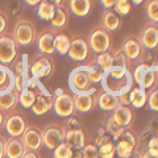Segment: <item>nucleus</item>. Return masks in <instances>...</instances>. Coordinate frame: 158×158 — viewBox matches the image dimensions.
<instances>
[{
  "mask_svg": "<svg viewBox=\"0 0 158 158\" xmlns=\"http://www.w3.org/2000/svg\"><path fill=\"white\" fill-rule=\"evenodd\" d=\"M100 85L103 91L117 98L121 95H127L135 87V82H133L129 69L112 66L110 70L103 74Z\"/></svg>",
  "mask_w": 158,
  "mask_h": 158,
  "instance_id": "1",
  "label": "nucleus"
},
{
  "mask_svg": "<svg viewBox=\"0 0 158 158\" xmlns=\"http://www.w3.org/2000/svg\"><path fill=\"white\" fill-rule=\"evenodd\" d=\"M12 37L19 46H29L37 41V31L34 23L28 19H20L13 28Z\"/></svg>",
  "mask_w": 158,
  "mask_h": 158,
  "instance_id": "2",
  "label": "nucleus"
},
{
  "mask_svg": "<svg viewBox=\"0 0 158 158\" xmlns=\"http://www.w3.org/2000/svg\"><path fill=\"white\" fill-rule=\"evenodd\" d=\"M112 141L115 142V150L118 158H129L136 149L137 136L131 131V128H125L116 137H113Z\"/></svg>",
  "mask_w": 158,
  "mask_h": 158,
  "instance_id": "3",
  "label": "nucleus"
},
{
  "mask_svg": "<svg viewBox=\"0 0 158 158\" xmlns=\"http://www.w3.org/2000/svg\"><path fill=\"white\" fill-rule=\"evenodd\" d=\"M67 85H69V88L71 90L73 95L88 92L91 90L92 82L90 81V77H88L85 66L82 65V66L73 69V71L70 73L69 79H67Z\"/></svg>",
  "mask_w": 158,
  "mask_h": 158,
  "instance_id": "4",
  "label": "nucleus"
},
{
  "mask_svg": "<svg viewBox=\"0 0 158 158\" xmlns=\"http://www.w3.org/2000/svg\"><path fill=\"white\" fill-rule=\"evenodd\" d=\"M87 44H88L90 52L94 54H100V53L108 52L112 45L111 34L102 27H98L90 33Z\"/></svg>",
  "mask_w": 158,
  "mask_h": 158,
  "instance_id": "5",
  "label": "nucleus"
},
{
  "mask_svg": "<svg viewBox=\"0 0 158 158\" xmlns=\"http://www.w3.org/2000/svg\"><path fill=\"white\" fill-rule=\"evenodd\" d=\"M17 49L19 45L9 34H0V63L2 65H11L17 61Z\"/></svg>",
  "mask_w": 158,
  "mask_h": 158,
  "instance_id": "6",
  "label": "nucleus"
},
{
  "mask_svg": "<svg viewBox=\"0 0 158 158\" xmlns=\"http://www.w3.org/2000/svg\"><path fill=\"white\" fill-rule=\"evenodd\" d=\"M65 127L58 124H49L41 131L42 144L49 150H54L56 148L65 141Z\"/></svg>",
  "mask_w": 158,
  "mask_h": 158,
  "instance_id": "7",
  "label": "nucleus"
},
{
  "mask_svg": "<svg viewBox=\"0 0 158 158\" xmlns=\"http://www.w3.org/2000/svg\"><path fill=\"white\" fill-rule=\"evenodd\" d=\"M138 41L141 44V48L144 50H157L158 49V24L148 21L141 28L138 34Z\"/></svg>",
  "mask_w": 158,
  "mask_h": 158,
  "instance_id": "8",
  "label": "nucleus"
},
{
  "mask_svg": "<svg viewBox=\"0 0 158 158\" xmlns=\"http://www.w3.org/2000/svg\"><path fill=\"white\" fill-rule=\"evenodd\" d=\"M54 70V65L49 56L45 54H38L36 58L33 59V62L29 66V74L32 78L41 79V78H48L52 75Z\"/></svg>",
  "mask_w": 158,
  "mask_h": 158,
  "instance_id": "9",
  "label": "nucleus"
},
{
  "mask_svg": "<svg viewBox=\"0 0 158 158\" xmlns=\"http://www.w3.org/2000/svg\"><path fill=\"white\" fill-rule=\"evenodd\" d=\"M54 112L59 117H70L75 113V107H74V98L73 94L62 92L61 95L54 96Z\"/></svg>",
  "mask_w": 158,
  "mask_h": 158,
  "instance_id": "10",
  "label": "nucleus"
},
{
  "mask_svg": "<svg viewBox=\"0 0 158 158\" xmlns=\"http://www.w3.org/2000/svg\"><path fill=\"white\" fill-rule=\"evenodd\" d=\"M88 53H90V49H88L87 40H85L83 37H79V36L71 38V44L67 52V56L71 61L74 62L86 61L88 57Z\"/></svg>",
  "mask_w": 158,
  "mask_h": 158,
  "instance_id": "11",
  "label": "nucleus"
},
{
  "mask_svg": "<svg viewBox=\"0 0 158 158\" xmlns=\"http://www.w3.org/2000/svg\"><path fill=\"white\" fill-rule=\"evenodd\" d=\"M96 88H91L88 92L83 94H75L73 95L74 98V107H75V112L79 113H87L90 112L94 107H95V98H96Z\"/></svg>",
  "mask_w": 158,
  "mask_h": 158,
  "instance_id": "12",
  "label": "nucleus"
},
{
  "mask_svg": "<svg viewBox=\"0 0 158 158\" xmlns=\"http://www.w3.org/2000/svg\"><path fill=\"white\" fill-rule=\"evenodd\" d=\"M23 145L25 146L27 150L37 152L41 149L42 146V135L41 131L36 127H27V129L24 131V133L20 136Z\"/></svg>",
  "mask_w": 158,
  "mask_h": 158,
  "instance_id": "13",
  "label": "nucleus"
},
{
  "mask_svg": "<svg viewBox=\"0 0 158 158\" xmlns=\"http://www.w3.org/2000/svg\"><path fill=\"white\" fill-rule=\"evenodd\" d=\"M4 129L9 137H20L27 129V121L20 113H11L8 115L6 121L3 123Z\"/></svg>",
  "mask_w": 158,
  "mask_h": 158,
  "instance_id": "14",
  "label": "nucleus"
},
{
  "mask_svg": "<svg viewBox=\"0 0 158 158\" xmlns=\"http://www.w3.org/2000/svg\"><path fill=\"white\" fill-rule=\"evenodd\" d=\"M111 116L115 118V121L123 128H131L135 120V112L132 111L129 106H121L118 104L115 110L111 112Z\"/></svg>",
  "mask_w": 158,
  "mask_h": 158,
  "instance_id": "15",
  "label": "nucleus"
},
{
  "mask_svg": "<svg viewBox=\"0 0 158 158\" xmlns=\"http://www.w3.org/2000/svg\"><path fill=\"white\" fill-rule=\"evenodd\" d=\"M121 50L127 56L128 61L135 62L140 58L142 48H141V44L138 41V38L131 36V37H127L124 40V42H123V45H121Z\"/></svg>",
  "mask_w": 158,
  "mask_h": 158,
  "instance_id": "16",
  "label": "nucleus"
},
{
  "mask_svg": "<svg viewBox=\"0 0 158 158\" xmlns=\"http://www.w3.org/2000/svg\"><path fill=\"white\" fill-rule=\"evenodd\" d=\"M53 104H54V96L50 92L49 94H37L36 100H34L31 110L33 111L34 115L41 116V115H45L48 111H50L53 108Z\"/></svg>",
  "mask_w": 158,
  "mask_h": 158,
  "instance_id": "17",
  "label": "nucleus"
},
{
  "mask_svg": "<svg viewBox=\"0 0 158 158\" xmlns=\"http://www.w3.org/2000/svg\"><path fill=\"white\" fill-rule=\"evenodd\" d=\"M73 150H82L86 145V135L81 128L75 129H67L65 132V141Z\"/></svg>",
  "mask_w": 158,
  "mask_h": 158,
  "instance_id": "18",
  "label": "nucleus"
},
{
  "mask_svg": "<svg viewBox=\"0 0 158 158\" xmlns=\"http://www.w3.org/2000/svg\"><path fill=\"white\" fill-rule=\"evenodd\" d=\"M54 31H45L40 36H37V48L40 54H45V56H52L56 53L54 49Z\"/></svg>",
  "mask_w": 158,
  "mask_h": 158,
  "instance_id": "19",
  "label": "nucleus"
},
{
  "mask_svg": "<svg viewBox=\"0 0 158 158\" xmlns=\"http://www.w3.org/2000/svg\"><path fill=\"white\" fill-rule=\"evenodd\" d=\"M94 7V0H67V8L77 17H86Z\"/></svg>",
  "mask_w": 158,
  "mask_h": 158,
  "instance_id": "20",
  "label": "nucleus"
},
{
  "mask_svg": "<svg viewBox=\"0 0 158 158\" xmlns=\"http://www.w3.org/2000/svg\"><path fill=\"white\" fill-rule=\"evenodd\" d=\"M100 27L108 33L116 32L121 27V17L113 9H104L100 19Z\"/></svg>",
  "mask_w": 158,
  "mask_h": 158,
  "instance_id": "21",
  "label": "nucleus"
},
{
  "mask_svg": "<svg viewBox=\"0 0 158 158\" xmlns=\"http://www.w3.org/2000/svg\"><path fill=\"white\" fill-rule=\"evenodd\" d=\"M118 106V100L116 96L111 95L106 91L98 92L95 98V107H98L103 112H112Z\"/></svg>",
  "mask_w": 158,
  "mask_h": 158,
  "instance_id": "22",
  "label": "nucleus"
},
{
  "mask_svg": "<svg viewBox=\"0 0 158 158\" xmlns=\"http://www.w3.org/2000/svg\"><path fill=\"white\" fill-rule=\"evenodd\" d=\"M27 152L20 137H9L4 146V156L7 158H21Z\"/></svg>",
  "mask_w": 158,
  "mask_h": 158,
  "instance_id": "23",
  "label": "nucleus"
},
{
  "mask_svg": "<svg viewBox=\"0 0 158 158\" xmlns=\"http://www.w3.org/2000/svg\"><path fill=\"white\" fill-rule=\"evenodd\" d=\"M15 90V73L0 63V95Z\"/></svg>",
  "mask_w": 158,
  "mask_h": 158,
  "instance_id": "24",
  "label": "nucleus"
},
{
  "mask_svg": "<svg viewBox=\"0 0 158 158\" xmlns=\"http://www.w3.org/2000/svg\"><path fill=\"white\" fill-rule=\"evenodd\" d=\"M158 86V67L157 66H146L141 79V88L148 92L154 91Z\"/></svg>",
  "mask_w": 158,
  "mask_h": 158,
  "instance_id": "25",
  "label": "nucleus"
},
{
  "mask_svg": "<svg viewBox=\"0 0 158 158\" xmlns=\"http://www.w3.org/2000/svg\"><path fill=\"white\" fill-rule=\"evenodd\" d=\"M128 99H129V104L135 108V110H140V108L146 106L148 91L136 86L128 92Z\"/></svg>",
  "mask_w": 158,
  "mask_h": 158,
  "instance_id": "26",
  "label": "nucleus"
},
{
  "mask_svg": "<svg viewBox=\"0 0 158 158\" xmlns=\"http://www.w3.org/2000/svg\"><path fill=\"white\" fill-rule=\"evenodd\" d=\"M67 12L63 7H57L56 8V12H54V16L50 20V24H52V29L54 32L56 31H61L67 25Z\"/></svg>",
  "mask_w": 158,
  "mask_h": 158,
  "instance_id": "27",
  "label": "nucleus"
},
{
  "mask_svg": "<svg viewBox=\"0 0 158 158\" xmlns=\"http://www.w3.org/2000/svg\"><path fill=\"white\" fill-rule=\"evenodd\" d=\"M56 6L52 4L49 0H41L38 4L37 8V16L40 20L42 21H50L52 17L54 16V12H56Z\"/></svg>",
  "mask_w": 158,
  "mask_h": 158,
  "instance_id": "28",
  "label": "nucleus"
},
{
  "mask_svg": "<svg viewBox=\"0 0 158 158\" xmlns=\"http://www.w3.org/2000/svg\"><path fill=\"white\" fill-rule=\"evenodd\" d=\"M71 44V38L65 33H58L54 36V49L59 56H67L69 48Z\"/></svg>",
  "mask_w": 158,
  "mask_h": 158,
  "instance_id": "29",
  "label": "nucleus"
},
{
  "mask_svg": "<svg viewBox=\"0 0 158 158\" xmlns=\"http://www.w3.org/2000/svg\"><path fill=\"white\" fill-rule=\"evenodd\" d=\"M19 94L16 90H12L4 95H0V110L11 111L12 108L19 103Z\"/></svg>",
  "mask_w": 158,
  "mask_h": 158,
  "instance_id": "30",
  "label": "nucleus"
},
{
  "mask_svg": "<svg viewBox=\"0 0 158 158\" xmlns=\"http://www.w3.org/2000/svg\"><path fill=\"white\" fill-rule=\"evenodd\" d=\"M144 11L148 21L158 24V0H145Z\"/></svg>",
  "mask_w": 158,
  "mask_h": 158,
  "instance_id": "31",
  "label": "nucleus"
},
{
  "mask_svg": "<svg viewBox=\"0 0 158 158\" xmlns=\"http://www.w3.org/2000/svg\"><path fill=\"white\" fill-rule=\"evenodd\" d=\"M86 69V71L88 74V77H90V81L94 83H100L102 78H103V74H104V71L102 70L100 67H99V65L95 62V59H94L92 62L87 63V65H83Z\"/></svg>",
  "mask_w": 158,
  "mask_h": 158,
  "instance_id": "32",
  "label": "nucleus"
},
{
  "mask_svg": "<svg viewBox=\"0 0 158 158\" xmlns=\"http://www.w3.org/2000/svg\"><path fill=\"white\" fill-rule=\"evenodd\" d=\"M34 100H36V92L28 87H25L19 94V103H20V106L23 108H25V110L32 108Z\"/></svg>",
  "mask_w": 158,
  "mask_h": 158,
  "instance_id": "33",
  "label": "nucleus"
},
{
  "mask_svg": "<svg viewBox=\"0 0 158 158\" xmlns=\"http://www.w3.org/2000/svg\"><path fill=\"white\" fill-rule=\"evenodd\" d=\"M95 62L99 65V67L102 69L103 71H107L113 66V56H112V52H104V53H100V54H96L95 57Z\"/></svg>",
  "mask_w": 158,
  "mask_h": 158,
  "instance_id": "34",
  "label": "nucleus"
},
{
  "mask_svg": "<svg viewBox=\"0 0 158 158\" xmlns=\"http://www.w3.org/2000/svg\"><path fill=\"white\" fill-rule=\"evenodd\" d=\"M113 11H115L118 16H128L132 11V3L129 0H116L115 6H113Z\"/></svg>",
  "mask_w": 158,
  "mask_h": 158,
  "instance_id": "35",
  "label": "nucleus"
},
{
  "mask_svg": "<svg viewBox=\"0 0 158 158\" xmlns=\"http://www.w3.org/2000/svg\"><path fill=\"white\" fill-rule=\"evenodd\" d=\"M104 128H106V132H107V135L108 136H111L112 138L113 137H116L118 133L123 132L125 129V128H123L117 124V123L115 121V118H113L112 116H110L107 118V121H106V124H104Z\"/></svg>",
  "mask_w": 158,
  "mask_h": 158,
  "instance_id": "36",
  "label": "nucleus"
},
{
  "mask_svg": "<svg viewBox=\"0 0 158 158\" xmlns=\"http://www.w3.org/2000/svg\"><path fill=\"white\" fill-rule=\"evenodd\" d=\"M112 56H113V66L123 67V69H129L131 62L128 61L127 56L123 53L121 49H117V50L112 52Z\"/></svg>",
  "mask_w": 158,
  "mask_h": 158,
  "instance_id": "37",
  "label": "nucleus"
},
{
  "mask_svg": "<svg viewBox=\"0 0 158 158\" xmlns=\"http://www.w3.org/2000/svg\"><path fill=\"white\" fill-rule=\"evenodd\" d=\"M99 158H115L116 150H115V142L112 140L106 142L104 145L99 146Z\"/></svg>",
  "mask_w": 158,
  "mask_h": 158,
  "instance_id": "38",
  "label": "nucleus"
},
{
  "mask_svg": "<svg viewBox=\"0 0 158 158\" xmlns=\"http://www.w3.org/2000/svg\"><path fill=\"white\" fill-rule=\"evenodd\" d=\"M71 157H73V149L66 142L59 144L53 150V158H71Z\"/></svg>",
  "mask_w": 158,
  "mask_h": 158,
  "instance_id": "39",
  "label": "nucleus"
},
{
  "mask_svg": "<svg viewBox=\"0 0 158 158\" xmlns=\"http://www.w3.org/2000/svg\"><path fill=\"white\" fill-rule=\"evenodd\" d=\"M148 108L152 112L158 113V88H156L154 91L148 92V100H146Z\"/></svg>",
  "mask_w": 158,
  "mask_h": 158,
  "instance_id": "40",
  "label": "nucleus"
},
{
  "mask_svg": "<svg viewBox=\"0 0 158 158\" xmlns=\"http://www.w3.org/2000/svg\"><path fill=\"white\" fill-rule=\"evenodd\" d=\"M83 158H99V149L98 146L94 144H86L82 149Z\"/></svg>",
  "mask_w": 158,
  "mask_h": 158,
  "instance_id": "41",
  "label": "nucleus"
},
{
  "mask_svg": "<svg viewBox=\"0 0 158 158\" xmlns=\"http://www.w3.org/2000/svg\"><path fill=\"white\" fill-rule=\"evenodd\" d=\"M140 58H141V63H142V65L156 66V63H157V59L153 57V54L150 53V50H144V49H142V52L140 54ZM140 58H138V59H140Z\"/></svg>",
  "mask_w": 158,
  "mask_h": 158,
  "instance_id": "42",
  "label": "nucleus"
},
{
  "mask_svg": "<svg viewBox=\"0 0 158 158\" xmlns=\"http://www.w3.org/2000/svg\"><path fill=\"white\" fill-rule=\"evenodd\" d=\"M146 69V65H142V63H138L136 66V69L133 70L132 73V78H133V82L136 83L138 87H141V79H142V74H144Z\"/></svg>",
  "mask_w": 158,
  "mask_h": 158,
  "instance_id": "43",
  "label": "nucleus"
},
{
  "mask_svg": "<svg viewBox=\"0 0 158 158\" xmlns=\"http://www.w3.org/2000/svg\"><path fill=\"white\" fill-rule=\"evenodd\" d=\"M145 149L149 152L150 154L158 157V136H153V137L150 138Z\"/></svg>",
  "mask_w": 158,
  "mask_h": 158,
  "instance_id": "44",
  "label": "nucleus"
},
{
  "mask_svg": "<svg viewBox=\"0 0 158 158\" xmlns=\"http://www.w3.org/2000/svg\"><path fill=\"white\" fill-rule=\"evenodd\" d=\"M67 120L65 121V124H63V127H65V129H75V128H81V124H79V121L77 120L75 117H66Z\"/></svg>",
  "mask_w": 158,
  "mask_h": 158,
  "instance_id": "45",
  "label": "nucleus"
},
{
  "mask_svg": "<svg viewBox=\"0 0 158 158\" xmlns=\"http://www.w3.org/2000/svg\"><path fill=\"white\" fill-rule=\"evenodd\" d=\"M146 129L149 131V132H152L154 136H158V116L152 118L150 123L146 127Z\"/></svg>",
  "mask_w": 158,
  "mask_h": 158,
  "instance_id": "46",
  "label": "nucleus"
},
{
  "mask_svg": "<svg viewBox=\"0 0 158 158\" xmlns=\"http://www.w3.org/2000/svg\"><path fill=\"white\" fill-rule=\"evenodd\" d=\"M111 140H112V137H111V136H108V135H104V136H96V138L94 140V144H95V145L99 148V146L104 145L106 142L111 141Z\"/></svg>",
  "mask_w": 158,
  "mask_h": 158,
  "instance_id": "47",
  "label": "nucleus"
},
{
  "mask_svg": "<svg viewBox=\"0 0 158 158\" xmlns=\"http://www.w3.org/2000/svg\"><path fill=\"white\" fill-rule=\"evenodd\" d=\"M7 24H8V20H7L6 13H3L0 11V34H3L7 31Z\"/></svg>",
  "mask_w": 158,
  "mask_h": 158,
  "instance_id": "48",
  "label": "nucleus"
},
{
  "mask_svg": "<svg viewBox=\"0 0 158 158\" xmlns=\"http://www.w3.org/2000/svg\"><path fill=\"white\" fill-rule=\"evenodd\" d=\"M115 3H116V0H100V6L104 9H112Z\"/></svg>",
  "mask_w": 158,
  "mask_h": 158,
  "instance_id": "49",
  "label": "nucleus"
},
{
  "mask_svg": "<svg viewBox=\"0 0 158 158\" xmlns=\"http://www.w3.org/2000/svg\"><path fill=\"white\" fill-rule=\"evenodd\" d=\"M21 158H40L37 152H32V150H27L25 153H24V156Z\"/></svg>",
  "mask_w": 158,
  "mask_h": 158,
  "instance_id": "50",
  "label": "nucleus"
},
{
  "mask_svg": "<svg viewBox=\"0 0 158 158\" xmlns=\"http://www.w3.org/2000/svg\"><path fill=\"white\" fill-rule=\"evenodd\" d=\"M140 153V157L141 158H158V157H156V156H153V154H150L149 152H148L146 149H144V150H141V152H138Z\"/></svg>",
  "mask_w": 158,
  "mask_h": 158,
  "instance_id": "51",
  "label": "nucleus"
},
{
  "mask_svg": "<svg viewBox=\"0 0 158 158\" xmlns=\"http://www.w3.org/2000/svg\"><path fill=\"white\" fill-rule=\"evenodd\" d=\"M4 146H6V141H4V138L0 136V158H4Z\"/></svg>",
  "mask_w": 158,
  "mask_h": 158,
  "instance_id": "52",
  "label": "nucleus"
},
{
  "mask_svg": "<svg viewBox=\"0 0 158 158\" xmlns=\"http://www.w3.org/2000/svg\"><path fill=\"white\" fill-rule=\"evenodd\" d=\"M23 2L29 7H34V6H38L41 0H23Z\"/></svg>",
  "mask_w": 158,
  "mask_h": 158,
  "instance_id": "53",
  "label": "nucleus"
},
{
  "mask_svg": "<svg viewBox=\"0 0 158 158\" xmlns=\"http://www.w3.org/2000/svg\"><path fill=\"white\" fill-rule=\"evenodd\" d=\"M71 158H83L82 150H73V157Z\"/></svg>",
  "mask_w": 158,
  "mask_h": 158,
  "instance_id": "54",
  "label": "nucleus"
},
{
  "mask_svg": "<svg viewBox=\"0 0 158 158\" xmlns=\"http://www.w3.org/2000/svg\"><path fill=\"white\" fill-rule=\"evenodd\" d=\"M104 135H107L106 128L104 127H99L98 128V136H104Z\"/></svg>",
  "mask_w": 158,
  "mask_h": 158,
  "instance_id": "55",
  "label": "nucleus"
},
{
  "mask_svg": "<svg viewBox=\"0 0 158 158\" xmlns=\"http://www.w3.org/2000/svg\"><path fill=\"white\" fill-rule=\"evenodd\" d=\"M129 2L132 3V6H135V7H137V6H141L142 3L145 2V0H129Z\"/></svg>",
  "mask_w": 158,
  "mask_h": 158,
  "instance_id": "56",
  "label": "nucleus"
},
{
  "mask_svg": "<svg viewBox=\"0 0 158 158\" xmlns=\"http://www.w3.org/2000/svg\"><path fill=\"white\" fill-rule=\"evenodd\" d=\"M52 4H54L56 7H61V4H62V0H49Z\"/></svg>",
  "mask_w": 158,
  "mask_h": 158,
  "instance_id": "57",
  "label": "nucleus"
},
{
  "mask_svg": "<svg viewBox=\"0 0 158 158\" xmlns=\"http://www.w3.org/2000/svg\"><path fill=\"white\" fill-rule=\"evenodd\" d=\"M3 123H4V113L2 110H0V128L3 127Z\"/></svg>",
  "mask_w": 158,
  "mask_h": 158,
  "instance_id": "58",
  "label": "nucleus"
},
{
  "mask_svg": "<svg viewBox=\"0 0 158 158\" xmlns=\"http://www.w3.org/2000/svg\"><path fill=\"white\" fill-rule=\"evenodd\" d=\"M62 92H65V91L62 90V88H57V90H56V92H54V96H58V95H61Z\"/></svg>",
  "mask_w": 158,
  "mask_h": 158,
  "instance_id": "59",
  "label": "nucleus"
},
{
  "mask_svg": "<svg viewBox=\"0 0 158 158\" xmlns=\"http://www.w3.org/2000/svg\"><path fill=\"white\" fill-rule=\"evenodd\" d=\"M129 158H141V157H140V153H137V152H133V154H132Z\"/></svg>",
  "mask_w": 158,
  "mask_h": 158,
  "instance_id": "60",
  "label": "nucleus"
},
{
  "mask_svg": "<svg viewBox=\"0 0 158 158\" xmlns=\"http://www.w3.org/2000/svg\"><path fill=\"white\" fill-rule=\"evenodd\" d=\"M156 66H157V67H158V59H157V63H156Z\"/></svg>",
  "mask_w": 158,
  "mask_h": 158,
  "instance_id": "61",
  "label": "nucleus"
},
{
  "mask_svg": "<svg viewBox=\"0 0 158 158\" xmlns=\"http://www.w3.org/2000/svg\"><path fill=\"white\" fill-rule=\"evenodd\" d=\"M157 88H158V86H157Z\"/></svg>",
  "mask_w": 158,
  "mask_h": 158,
  "instance_id": "62",
  "label": "nucleus"
}]
</instances>
